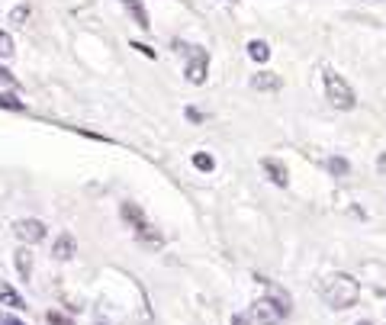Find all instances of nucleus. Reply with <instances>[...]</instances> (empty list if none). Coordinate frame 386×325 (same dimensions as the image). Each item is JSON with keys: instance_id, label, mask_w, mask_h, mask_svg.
Listing matches in <instances>:
<instances>
[{"instance_id": "nucleus-17", "label": "nucleus", "mask_w": 386, "mask_h": 325, "mask_svg": "<svg viewBox=\"0 0 386 325\" xmlns=\"http://www.w3.org/2000/svg\"><path fill=\"white\" fill-rule=\"evenodd\" d=\"M328 171H332L335 177H345L348 174V161L345 158H328Z\"/></svg>"}, {"instance_id": "nucleus-7", "label": "nucleus", "mask_w": 386, "mask_h": 325, "mask_svg": "<svg viewBox=\"0 0 386 325\" xmlns=\"http://www.w3.org/2000/svg\"><path fill=\"white\" fill-rule=\"evenodd\" d=\"M261 167H264L267 177H271L277 187H287V184H290V171H287V165H283V161H277V158H261Z\"/></svg>"}, {"instance_id": "nucleus-24", "label": "nucleus", "mask_w": 386, "mask_h": 325, "mask_svg": "<svg viewBox=\"0 0 386 325\" xmlns=\"http://www.w3.org/2000/svg\"><path fill=\"white\" fill-rule=\"evenodd\" d=\"M377 171H380V174H386V151H383V155H380V161H377Z\"/></svg>"}, {"instance_id": "nucleus-9", "label": "nucleus", "mask_w": 386, "mask_h": 325, "mask_svg": "<svg viewBox=\"0 0 386 325\" xmlns=\"http://www.w3.org/2000/svg\"><path fill=\"white\" fill-rule=\"evenodd\" d=\"M251 87H255V91H281L283 81H281V75H274V71H257V75L251 77Z\"/></svg>"}, {"instance_id": "nucleus-19", "label": "nucleus", "mask_w": 386, "mask_h": 325, "mask_svg": "<svg viewBox=\"0 0 386 325\" xmlns=\"http://www.w3.org/2000/svg\"><path fill=\"white\" fill-rule=\"evenodd\" d=\"M0 106H4V110H23V100H16V97H0Z\"/></svg>"}, {"instance_id": "nucleus-8", "label": "nucleus", "mask_w": 386, "mask_h": 325, "mask_svg": "<svg viewBox=\"0 0 386 325\" xmlns=\"http://www.w3.org/2000/svg\"><path fill=\"white\" fill-rule=\"evenodd\" d=\"M77 251V242L71 232H61L58 238H55V248H52V257H58V261H68V257H75Z\"/></svg>"}, {"instance_id": "nucleus-26", "label": "nucleus", "mask_w": 386, "mask_h": 325, "mask_svg": "<svg viewBox=\"0 0 386 325\" xmlns=\"http://www.w3.org/2000/svg\"><path fill=\"white\" fill-rule=\"evenodd\" d=\"M232 325H248V319H245L242 312H238V316H232Z\"/></svg>"}, {"instance_id": "nucleus-1", "label": "nucleus", "mask_w": 386, "mask_h": 325, "mask_svg": "<svg viewBox=\"0 0 386 325\" xmlns=\"http://www.w3.org/2000/svg\"><path fill=\"white\" fill-rule=\"evenodd\" d=\"M319 293H322V300H326L332 310H348V306L357 302V296H361V283H357L351 274H332V277H326V283L319 287Z\"/></svg>"}, {"instance_id": "nucleus-12", "label": "nucleus", "mask_w": 386, "mask_h": 325, "mask_svg": "<svg viewBox=\"0 0 386 325\" xmlns=\"http://www.w3.org/2000/svg\"><path fill=\"white\" fill-rule=\"evenodd\" d=\"M120 212H122V219H126L129 226L136 229V232H142V229H145V212L139 210L136 203H122V210H120Z\"/></svg>"}, {"instance_id": "nucleus-4", "label": "nucleus", "mask_w": 386, "mask_h": 325, "mask_svg": "<svg viewBox=\"0 0 386 325\" xmlns=\"http://www.w3.org/2000/svg\"><path fill=\"white\" fill-rule=\"evenodd\" d=\"M13 232H16V238H23L26 245H39L42 238H46V222L20 219V222H13Z\"/></svg>"}, {"instance_id": "nucleus-16", "label": "nucleus", "mask_w": 386, "mask_h": 325, "mask_svg": "<svg viewBox=\"0 0 386 325\" xmlns=\"http://www.w3.org/2000/svg\"><path fill=\"white\" fill-rule=\"evenodd\" d=\"M193 167H200V171H212L216 161H212V155H206V151H197V155H193Z\"/></svg>"}, {"instance_id": "nucleus-25", "label": "nucleus", "mask_w": 386, "mask_h": 325, "mask_svg": "<svg viewBox=\"0 0 386 325\" xmlns=\"http://www.w3.org/2000/svg\"><path fill=\"white\" fill-rule=\"evenodd\" d=\"M0 325H23V322H20V319H13V316H4V319H0Z\"/></svg>"}, {"instance_id": "nucleus-11", "label": "nucleus", "mask_w": 386, "mask_h": 325, "mask_svg": "<svg viewBox=\"0 0 386 325\" xmlns=\"http://www.w3.org/2000/svg\"><path fill=\"white\" fill-rule=\"evenodd\" d=\"M0 302H4V306H13V310H26V300L10 287L7 280H0Z\"/></svg>"}, {"instance_id": "nucleus-20", "label": "nucleus", "mask_w": 386, "mask_h": 325, "mask_svg": "<svg viewBox=\"0 0 386 325\" xmlns=\"http://www.w3.org/2000/svg\"><path fill=\"white\" fill-rule=\"evenodd\" d=\"M49 325H75L71 319H65L61 312H49Z\"/></svg>"}, {"instance_id": "nucleus-22", "label": "nucleus", "mask_w": 386, "mask_h": 325, "mask_svg": "<svg viewBox=\"0 0 386 325\" xmlns=\"http://www.w3.org/2000/svg\"><path fill=\"white\" fill-rule=\"evenodd\" d=\"M0 84H7V87H16V77L10 75L7 68H0Z\"/></svg>"}, {"instance_id": "nucleus-27", "label": "nucleus", "mask_w": 386, "mask_h": 325, "mask_svg": "<svg viewBox=\"0 0 386 325\" xmlns=\"http://www.w3.org/2000/svg\"><path fill=\"white\" fill-rule=\"evenodd\" d=\"M357 325H373V322H367V319H364V322H357Z\"/></svg>"}, {"instance_id": "nucleus-15", "label": "nucleus", "mask_w": 386, "mask_h": 325, "mask_svg": "<svg viewBox=\"0 0 386 325\" xmlns=\"http://www.w3.org/2000/svg\"><path fill=\"white\" fill-rule=\"evenodd\" d=\"M13 36H10V32H4L0 30V58H10V55H13Z\"/></svg>"}, {"instance_id": "nucleus-5", "label": "nucleus", "mask_w": 386, "mask_h": 325, "mask_svg": "<svg viewBox=\"0 0 386 325\" xmlns=\"http://www.w3.org/2000/svg\"><path fill=\"white\" fill-rule=\"evenodd\" d=\"M257 283H261V287L267 290V296L264 300H271L274 306H277V310H281V316H290V310H293V302H290V293L287 290H281L277 287V283H274V280H264V277H255Z\"/></svg>"}, {"instance_id": "nucleus-2", "label": "nucleus", "mask_w": 386, "mask_h": 325, "mask_svg": "<svg viewBox=\"0 0 386 325\" xmlns=\"http://www.w3.org/2000/svg\"><path fill=\"white\" fill-rule=\"evenodd\" d=\"M322 81H326V97L335 110H354L357 97H354V91H351V84L345 81V77L335 75V71H326Z\"/></svg>"}, {"instance_id": "nucleus-13", "label": "nucleus", "mask_w": 386, "mask_h": 325, "mask_svg": "<svg viewBox=\"0 0 386 325\" xmlns=\"http://www.w3.org/2000/svg\"><path fill=\"white\" fill-rule=\"evenodd\" d=\"M120 4L129 10V16H132V20H136L142 30H148V26H152V23H148V13H145V7H142V0H120Z\"/></svg>"}, {"instance_id": "nucleus-10", "label": "nucleus", "mask_w": 386, "mask_h": 325, "mask_svg": "<svg viewBox=\"0 0 386 325\" xmlns=\"http://www.w3.org/2000/svg\"><path fill=\"white\" fill-rule=\"evenodd\" d=\"M13 261H16V271H20V280H30L32 277V251L26 248H16L13 251Z\"/></svg>"}, {"instance_id": "nucleus-14", "label": "nucleus", "mask_w": 386, "mask_h": 325, "mask_svg": "<svg viewBox=\"0 0 386 325\" xmlns=\"http://www.w3.org/2000/svg\"><path fill=\"white\" fill-rule=\"evenodd\" d=\"M248 55L255 61H267V58H271V46H267L264 39H251V42H248Z\"/></svg>"}, {"instance_id": "nucleus-21", "label": "nucleus", "mask_w": 386, "mask_h": 325, "mask_svg": "<svg viewBox=\"0 0 386 325\" xmlns=\"http://www.w3.org/2000/svg\"><path fill=\"white\" fill-rule=\"evenodd\" d=\"M184 116H187L190 122H203V113H200V110H193V106H187V110H184Z\"/></svg>"}, {"instance_id": "nucleus-23", "label": "nucleus", "mask_w": 386, "mask_h": 325, "mask_svg": "<svg viewBox=\"0 0 386 325\" xmlns=\"http://www.w3.org/2000/svg\"><path fill=\"white\" fill-rule=\"evenodd\" d=\"M132 49H139V52H142L145 58H155V49H152V46H142V42H132Z\"/></svg>"}, {"instance_id": "nucleus-3", "label": "nucleus", "mask_w": 386, "mask_h": 325, "mask_svg": "<svg viewBox=\"0 0 386 325\" xmlns=\"http://www.w3.org/2000/svg\"><path fill=\"white\" fill-rule=\"evenodd\" d=\"M206 71H210V52L200 49V46H193L190 49V55H187V81L190 84H203Z\"/></svg>"}, {"instance_id": "nucleus-6", "label": "nucleus", "mask_w": 386, "mask_h": 325, "mask_svg": "<svg viewBox=\"0 0 386 325\" xmlns=\"http://www.w3.org/2000/svg\"><path fill=\"white\" fill-rule=\"evenodd\" d=\"M251 312H255V319H257L261 325H283L281 310H277L271 300H257L255 306H251Z\"/></svg>"}, {"instance_id": "nucleus-18", "label": "nucleus", "mask_w": 386, "mask_h": 325, "mask_svg": "<svg viewBox=\"0 0 386 325\" xmlns=\"http://www.w3.org/2000/svg\"><path fill=\"white\" fill-rule=\"evenodd\" d=\"M26 16H30V7H16V10H10V23H26Z\"/></svg>"}]
</instances>
